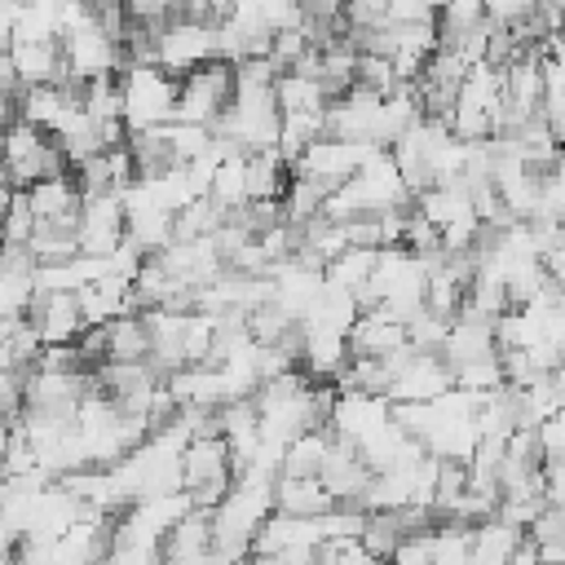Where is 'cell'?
Wrapping results in <instances>:
<instances>
[{
  "label": "cell",
  "mask_w": 565,
  "mask_h": 565,
  "mask_svg": "<svg viewBox=\"0 0 565 565\" xmlns=\"http://www.w3.org/2000/svg\"><path fill=\"white\" fill-rule=\"evenodd\" d=\"M406 344V327L388 318L384 309H362L349 327V353L353 358H388Z\"/></svg>",
  "instance_id": "19"
},
{
  "label": "cell",
  "mask_w": 565,
  "mask_h": 565,
  "mask_svg": "<svg viewBox=\"0 0 565 565\" xmlns=\"http://www.w3.org/2000/svg\"><path fill=\"white\" fill-rule=\"evenodd\" d=\"M331 508H335V499L327 494V486L318 477H291V472H278L274 477V512H287V516H322Z\"/></svg>",
  "instance_id": "22"
},
{
  "label": "cell",
  "mask_w": 565,
  "mask_h": 565,
  "mask_svg": "<svg viewBox=\"0 0 565 565\" xmlns=\"http://www.w3.org/2000/svg\"><path fill=\"white\" fill-rule=\"evenodd\" d=\"M26 322L40 335V349H49V344H75L79 331H84L75 291H35L31 296V309H26Z\"/></svg>",
  "instance_id": "14"
},
{
  "label": "cell",
  "mask_w": 565,
  "mask_h": 565,
  "mask_svg": "<svg viewBox=\"0 0 565 565\" xmlns=\"http://www.w3.org/2000/svg\"><path fill=\"white\" fill-rule=\"evenodd\" d=\"M521 534L525 530H516V525H508L499 516L477 521L472 525V565H508L516 543H521Z\"/></svg>",
  "instance_id": "25"
},
{
  "label": "cell",
  "mask_w": 565,
  "mask_h": 565,
  "mask_svg": "<svg viewBox=\"0 0 565 565\" xmlns=\"http://www.w3.org/2000/svg\"><path fill=\"white\" fill-rule=\"evenodd\" d=\"M371 468L358 459V450L349 446V441H340V437H331V446H327V459H322V472H318V481L327 486V494L335 499V508H358L362 512V494H366V486H371Z\"/></svg>",
  "instance_id": "15"
},
{
  "label": "cell",
  "mask_w": 565,
  "mask_h": 565,
  "mask_svg": "<svg viewBox=\"0 0 565 565\" xmlns=\"http://www.w3.org/2000/svg\"><path fill=\"white\" fill-rule=\"evenodd\" d=\"M384 13H388V0H344V22H349V31L380 26Z\"/></svg>",
  "instance_id": "34"
},
{
  "label": "cell",
  "mask_w": 565,
  "mask_h": 565,
  "mask_svg": "<svg viewBox=\"0 0 565 565\" xmlns=\"http://www.w3.org/2000/svg\"><path fill=\"white\" fill-rule=\"evenodd\" d=\"M450 375H455V388H468V393H494V388H503V362H499V353L459 362V366H450Z\"/></svg>",
  "instance_id": "30"
},
{
  "label": "cell",
  "mask_w": 565,
  "mask_h": 565,
  "mask_svg": "<svg viewBox=\"0 0 565 565\" xmlns=\"http://www.w3.org/2000/svg\"><path fill=\"white\" fill-rule=\"evenodd\" d=\"M428 556L433 565H472V525L437 516L428 525Z\"/></svg>",
  "instance_id": "27"
},
{
  "label": "cell",
  "mask_w": 565,
  "mask_h": 565,
  "mask_svg": "<svg viewBox=\"0 0 565 565\" xmlns=\"http://www.w3.org/2000/svg\"><path fill=\"white\" fill-rule=\"evenodd\" d=\"M530 221H556V225H565V181H561V177L543 172L539 199H534V216H530Z\"/></svg>",
  "instance_id": "31"
},
{
  "label": "cell",
  "mask_w": 565,
  "mask_h": 565,
  "mask_svg": "<svg viewBox=\"0 0 565 565\" xmlns=\"http://www.w3.org/2000/svg\"><path fill=\"white\" fill-rule=\"evenodd\" d=\"M384 366H388V388H384L388 402H433L446 388H455L450 362L441 353H415L411 344H402L397 353L384 358Z\"/></svg>",
  "instance_id": "9"
},
{
  "label": "cell",
  "mask_w": 565,
  "mask_h": 565,
  "mask_svg": "<svg viewBox=\"0 0 565 565\" xmlns=\"http://www.w3.org/2000/svg\"><path fill=\"white\" fill-rule=\"evenodd\" d=\"M234 459L221 433H203L181 450V486L194 499V508H212L234 486Z\"/></svg>",
  "instance_id": "8"
},
{
  "label": "cell",
  "mask_w": 565,
  "mask_h": 565,
  "mask_svg": "<svg viewBox=\"0 0 565 565\" xmlns=\"http://www.w3.org/2000/svg\"><path fill=\"white\" fill-rule=\"evenodd\" d=\"M490 353H499V344H494V322H490V318H477V313H468V309H459V313L450 318L441 358H446L450 366H459V362L490 358Z\"/></svg>",
  "instance_id": "20"
},
{
  "label": "cell",
  "mask_w": 565,
  "mask_h": 565,
  "mask_svg": "<svg viewBox=\"0 0 565 565\" xmlns=\"http://www.w3.org/2000/svg\"><path fill=\"white\" fill-rule=\"evenodd\" d=\"M327 446H331V433L327 428H309V433L291 437L287 450H282V472H291V477H318L322 472V459H327Z\"/></svg>",
  "instance_id": "28"
},
{
  "label": "cell",
  "mask_w": 565,
  "mask_h": 565,
  "mask_svg": "<svg viewBox=\"0 0 565 565\" xmlns=\"http://www.w3.org/2000/svg\"><path fill=\"white\" fill-rule=\"evenodd\" d=\"M415 194L406 190L397 163L388 150H375L344 185H335L322 199V221H353V216H384V212H406Z\"/></svg>",
  "instance_id": "2"
},
{
  "label": "cell",
  "mask_w": 565,
  "mask_h": 565,
  "mask_svg": "<svg viewBox=\"0 0 565 565\" xmlns=\"http://www.w3.org/2000/svg\"><path fill=\"white\" fill-rule=\"evenodd\" d=\"M508 565H539V543L530 534H521V543H516V552H512Z\"/></svg>",
  "instance_id": "39"
},
{
  "label": "cell",
  "mask_w": 565,
  "mask_h": 565,
  "mask_svg": "<svg viewBox=\"0 0 565 565\" xmlns=\"http://www.w3.org/2000/svg\"><path fill=\"white\" fill-rule=\"evenodd\" d=\"M62 71H71L75 84H88V79H106L124 66V44L102 26V18L84 4L66 31H62Z\"/></svg>",
  "instance_id": "5"
},
{
  "label": "cell",
  "mask_w": 565,
  "mask_h": 565,
  "mask_svg": "<svg viewBox=\"0 0 565 565\" xmlns=\"http://www.w3.org/2000/svg\"><path fill=\"white\" fill-rule=\"evenodd\" d=\"M547 172L565 181V146H556V159H552V168H547Z\"/></svg>",
  "instance_id": "40"
},
{
  "label": "cell",
  "mask_w": 565,
  "mask_h": 565,
  "mask_svg": "<svg viewBox=\"0 0 565 565\" xmlns=\"http://www.w3.org/2000/svg\"><path fill=\"white\" fill-rule=\"evenodd\" d=\"M384 424H393V402L380 397V393H362V388H340L331 397V411H327V433L349 441L353 450L375 437Z\"/></svg>",
  "instance_id": "12"
},
{
  "label": "cell",
  "mask_w": 565,
  "mask_h": 565,
  "mask_svg": "<svg viewBox=\"0 0 565 565\" xmlns=\"http://www.w3.org/2000/svg\"><path fill=\"white\" fill-rule=\"evenodd\" d=\"M119 71V119L128 137L154 132L177 119V75L159 71L154 62H124Z\"/></svg>",
  "instance_id": "4"
},
{
  "label": "cell",
  "mask_w": 565,
  "mask_h": 565,
  "mask_svg": "<svg viewBox=\"0 0 565 565\" xmlns=\"http://www.w3.org/2000/svg\"><path fill=\"white\" fill-rule=\"evenodd\" d=\"M75 305H79L84 327H106V322L141 309L137 291H132V278H93L75 291Z\"/></svg>",
  "instance_id": "16"
},
{
  "label": "cell",
  "mask_w": 565,
  "mask_h": 565,
  "mask_svg": "<svg viewBox=\"0 0 565 565\" xmlns=\"http://www.w3.org/2000/svg\"><path fill=\"white\" fill-rule=\"evenodd\" d=\"M384 565H433V556H428V530L406 534V539L393 547V556H388Z\"/></svg>",
  "instance_id": "36"
},
{
  "label": "cell",
  "mask_w": 565,
  "mask_h": 565,
  "mask_svg": "<svg viewBox=\"0 0 565 565\" xmlns=\"http://www.w3.org/2000/svg\"><path fill=\"white\" fill-rule=\"evenodd\" d=\"M230 97H234V66L207 62V66H199V71L177 79V119L212 128L225 115Z\"/></svg>",
  "instance_id": "10"
},
{
  "label": "cell",
  "mask_w": 565,
  "mask_h": 565,
  "mask_svg": "<svg viewBox=\"0 0 565 565\" xmlns=\"http://www.w3.org/2000/svg\"><path fill=\"white\" fill-rule=\"evenodd\" d=\"M31 234H35V212L26 203V190H13L4 216H0V247L9 252H26L31 247Z\"/></svg>",
  "instance_id": "29"
},
{
  "label": "cell",
  "mask_w": 565,
  "mask_h": 565,
  "mask_svg": "<svg viewBox=\"0 0 565 565\" xmlns=\"http://www.w3.org/2000/svg\"><path fill=\"white\" fill-rule=\"evenodd\" d=\"M26 203H31V212H35V225H71V230H75V216H79L84 194H79L75 177L62 172V177L35 181V185L26 190Z\"/></svg>",
  "instance_id": "18"
},
{
  "label": "cell",
  "mask_w": 565,
  "mask_h": 565,
  "mask_svg": "<svg viewBox=\"0 0 565 565\" xmlns=\"http://www.w3.org/2000/svg\"><path fill=\"white\" fill-rule=\"evenodd\" d=\"M274 102H278V115H327L331 93L322 88L318 75L282 71V75L274 79Z\"/></svg>",
  "instance_id": "23"
},
{
  "label": "cell",
  "mask_w": 565,
  "mask_h": 565,
  "mask_svg": "<svg viewBox=\"0 0 565 565\" xmlns=\"http://www.w3.org/2000/svg\"><path fill=\"white\" fill-rule=\"evenodd\" d=\"M124 238H128L124 199L115 190L79 203V216H75V247H79V256H110Z\"/></svg>",
  "instance_id": "13"
},
{
  "label": "cell",
  "mask_w": 565,
  "mask_h": 565,
  "mask_svg": "<svg viewBox=\"0 0 565 565\" xmlns=\"http://www.w3.org/2000/svg\"><path fill=\"white\" fill-rule=\"evenodd\" d=\"M88 9H106V4H119V0H84Z\"/></svg>",
  "instance_id": "41"
},
{
  "label": "cell",
  "mask_w": 565,
  "mask_h": 565,
  "mask_svg": "<svg viewBox=\"0 0 565 565\" xmlns=\"http://www.w3.org/2000/svg\"><path fill=\"white\" fill-rule=\"evenodd\" d=\"M150 358V335L141 313H124L106 322V362H146Z\"/></svg>",
  "instance_id": "26"
},
{
  "label": "cell",
  "mask_w": 565,
  "mask_h": 565,
  "mask_svg": "<svg viewBox=\"0 0 565 565\" xmlns=\"http://www.w3.org/2000/svg\"><path fill=\"white\" fill-rule=\"evenodd\" d=\"M433 0H388L384 22L388 26H411V22H433Z\"/></svg>",
  "instance_id": "35"
},
{
  "label": "cell",
  "mask_w": 565,
  "mask_h": 565,
  "mask_svg": "<svg viewBox=\"0 0 565 565\" xmlns=\"http://www.w3.org/2000/svg\"><path fill=\"white\" fill-rule=\"evenodd\" d=\"M62 172H71V163H66L62 146L49 132H40L22 119H13L4 128V181L13 190H31L35 181L62 177Z\"/></svg>",
  "instance_id": "7"
},
{
  "label": "cell",
  "mask_w": 565,
  "mask_h": 565,
  "mask_svg": "<svg viewBox=\"0 0 565 565\" xmlns=\"http://www.w3.org/2000/svg\"><path fill=\"white\" fill-rule=\"evenodd\" d=\"M13 75L22 88H40V84H62V44L57 40H9L4 49Z\"/></svg>",
  "instance_id": "17"
},
{
  "label": "cell",
  "mask_w": 565,
  "mask_h": 565,
  "mask_svg": "<svg viewBox=\"0 0 565 565\" xmlns=\"http://www.w3.org/2000/svg\"><path fill=\"white\" fill-rule=\"evenodd\" d=\"M0 181H4V132H0Z\"/></svg>",
  "instance_id": "42"
},
{
  "label": "cell",
  "mask_w": 565,
  "mask_h": 565,
  "mask_svg": "<svg viewBox=\"0 0 565 565\" xmlns=\"http://www.w3.org/2000/svg\"><path fill=\"white\" fill-rule=\"evenodd\" d=\"M380 146H366V141H344V137H318L296 163H291V172L296 177H305V181H313V185H322L327 194L335 190V185H344L371 154H375Z\"/></svg>",
  "instance_id": "11"
},
{
  "label": "cell",
  "mask_w": 565,
  "mask_h": 565,
  "mask_svg": "<svg viewBox=\"0 0 565 565\" xmlns=\"http://www.w3.org/2000/svg\"><path fill=\"white\" fill-rule=\"evenodd\" d=\"M424 287H428V260L415 256L411 247H380L371 287H366V309H384L402 327L424 309Z\"/></svg>",
  "instance_id": "3"
},
{
  "label": "cell",
  "mask_w": 565,
  "mask_h": 565,
  "mask_svg": "<svg viewBox=\"0 0 565 565\" xmlns=\"http://www.w3.org/2000/svg\"><path fill=\"white\" fill-rule=\"evenodd\" d=\"M163 384H168V393H172V402L181 411H207V415H216L225 406V388H221L216 366H181Z\"/></svg>",
  "instance_id": "21"
},
{
  "label": "cell",
  "mask_w": 565,
  "mask_h": 565,
  "mask_svg": "<svg viewBox=\"0 0 565 565\" xmlns=\"http://www.w3.org/2000/svg\"><path fill=\"white\" fill-rule=\"evenodd\" d=\"M534 441H539V459L543 463H565V406L534 428Z\"/></svg>",
  "instance_id": "32"
},
{
  "label": "cell",
  "mask_w": 565,
  "mask_h": 565,
  "mask_svg": "<svg viewBox=\"0 0 565 565\" xmlns=\"http://www.w3.org/2000/svg\"><path fill=\"white\" fill-rule=\"evenodd\" d=\"M534 4L539 0H486V18L499 22V26H516V22H525L534 13Z\"/></svg>",
  "instance_id": "37"
},
{
  "label": "cell",
  "mask_w": 565,
  "mask_h": 565,
  "mask_svg": "<svg viewBox=\"0 0 565 565\" xmlns=\"http://www.w3.org/2000/svg\"><path fill=\"white\" fill-rule=\"evenodd\" d=\"M150 62L168 75H190L207 62H216V22L203 18H168L159 31H150Z\"/></svg>",
  "instance_id": "6"
},
{
  "label": "cell",
  "mask_w": 565,
  "mask_h": 565,
  "mask_svg": "<svg viewBox=\"0 0 565 565\" xmlns=\"http://www.w3.org/2000/svg\"><path fill=\"white\" fill-rule=\"evenodd\" d=\"M318 565H384L380 556H371L362 547V539H335L318 547Z\"/></svg>",
  "instance_id": "33"
},
{
  "label": "cell",
  "mask_w": 565,
  "mask_h": 565,
  "mask_svg": "<svg viewBox=\"0 0 565 565\" xmlns=\"http://www.w3.org/2000/svg\"><path fill=\"white\" fill-rule=\"evenodd\" d=\"M543 499L565 503V463H543Z\"/></svg>",
  "instance_id": "38"
},
{
  "label": "cell",
  "mask_w": 565,
  "mask_h": 565,
  "mask_svg": "<svg viewBox=\"0 0 565 565\" xmlns=\"http://www.w3.org/2000/svg\"><path fill=\"white\" fill-rule=\"evenodd\" d=\"M371 269H375V247H344L335 260H327L322 278L340 291H349L362 309H366V287H371Z\"/></svg>",
  "instance_id": "24"
},
{
  "label": "cell",
  "mask_w": 565,
  "mask_h": 565,
  "mask_svg": "<svg viewBox=\"0 0 565 565\" xmlns=\"http://www.w3.org/2000/svg\"><path fill=\"white\" fill-rule=\"evenodd\" d=\"M274 516V477L238 472L221 503L207 508L212 521V561L216 565H243L252 561V543L260 525Z\"/></svg>",
  "instance_id": "1"
}]
</instances>
